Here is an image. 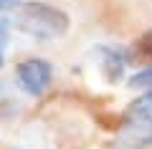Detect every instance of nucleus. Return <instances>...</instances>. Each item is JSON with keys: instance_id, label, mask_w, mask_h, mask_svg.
<instances>
[{"instance_id": "nucleus-1", "label": "nucleus", "mask_w": 152, "mask_h": 149, "mask_svg": "<svg viewBox=\"0 0 152 149\" xmlns=\"http://www.w3.org/2000/svg\"><path fill=\"white\" fill-rule=\"evenodd\" d=\"M15 23L23 33L38 41L58 38L69 31V15L46 3H23L15 13Z\"/></svg>"}, {"instance_id": "nucleus-2", "label": "nucleus", "mask_w": 152, "mask_h": 149, "mask_svg": "<svg viewBox=\"0 0 152 149\" xmlns=\"http://www.w3.org/2000/svg\"><path fill=\"white\" fill-rule=\"evenodd\" d=\"M117 147L119 149H150L152 147V94H145L127 109Z\"/></svg>"}, {"instance_id": "nucleus-3", "label": "nucleus", "mask_w": 152, "mask_h": 149, "mask_svg": "<svg viewBox=\"0 0 152 149\" xmlns=\"http://www.w3.org/2000/svg\"><path fill=\"white\" fill-rule=\"evenodd\" d=\"M15 76H18V84H20L31 96H41V94H46V89L51 86L53 71H51L48 61L28 58V61H23V63L18 66Z\"/></svg>"}, {"instance_id": "nucleus-4", "label": "nucleus", "mask_w": 152, "mask_h": 149, "mask_svg": "<svg viewBox=\"0 0 152 149\" xmlns=\"http://www.w3.org/2000/svg\"><path fill=\"white\" fill-rule=\"evenodd\" d=\"M129 86L142 89V91H147V94H152V66H147V68L137 71V73L129 78Z\"/></svg>"}, {"instance_id": "nucleus-5", "label": "nucleus", "mask_w": 152, "mask_h": 149, "mask_svg": "<svg viewBox=\"0 0 152 149\" xmlns=\"http://www.w3.org/2000/svg\"><path fill=\"white\" fill-rule=\"evenodd\" d=\"M134 51H137V56H140V58H147V61H152V31H147L145 36H142L140 41H137Z\"/></svg>"}, {"instance_id": "nucleus-6", "label": "nucleus", "mask_w": 152, "mask_h": 149, "mask_svg": "<svg viewBox=\"0 0 152 149\" xmlns=\"http://www.w3.org/2000/svg\"><path fill=\"white\" fill-rule=\"evenodd\" d=\"M8 41V23L0 20V68H3V46Z\"/></svg>"}, {"instance_id": "nucleus-7", "label": "nucleus", "mask_w": 152, "mask_h": 149, "mask_svg": "<svg viewBox=\"0 0 152 149\" xmlns=\"http://www.w3.org/2000/svg\"><path fill=\"white\" fill-rule=\"evenodd\" d=\"M18 0H0V10H3V8H10V5H15Z\"/></svg>"}]
</instances>
